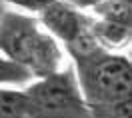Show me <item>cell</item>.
I'll list each match as a JSON object with an SVG mask.
<instances>
[{"instance_id": "2", "label": "cell", "mask_w": 132, "mask_h": 118, "mask_svg": "<svg viewBox=\"0 0 132 118\" xmlns=\"http://www.w3.org/2000/svg\"><path fill=\"white\" fill-rule=\"evenodd\" d=\"M76 80L86 104L130 98L132 66L128 56L98 48L90 56L74 60Z\"/></svg>"}, {"instance_id": "8", "label": "cell", "mask_w": 132, "mask_h": 118, "mask_svg": "<svg viewBox=\"0 0 132 118\" xmlns=\"http://www.w3.org/2000/svg\"><path fill=\"white\" fill-rule=\"evenodd\" d=\"M88 118H130V98L86 104Z\"/></svg>"}, {"instance_id": "12", "label": "cell", "mask_w": 132, "mask_h": 118, "mask_svg": "<svg viewBox=\"0 0 132 118\" xmlns=\"http://www.w3.org/2000/svg\"><path fill=\"white\" fill-rule=\"evenodd\" d=\"M2 10H4V8H2V0H0V14H2Z\"/></svg>"}, {"instance_id": "4", "label": "cell", "mask_w": 132, "mask_h": 118, "mask_svg": "<svg viewBox=\"0 0 132 118\" xmlns=\"http://www.w3.org/2000/svg\"><path fill=\"white\" fill-rule=\"evenodd\" d=\"M38 22L46 32H50L64 44H68L78 34L90 28V16H86L80 8L64 0H50L38 12Z\"/></svg>"}, {"instance_id": "3", "label": "cell", "mask_w": 132, "mask_h": 118, "mask_svg": "<svg viewBox=\"0 0 132 118\" xmlns=\"http://www.w3.org/2000/svg\"><path fill=\"white\" fill-rule=\"evenodd\" d=\"M28 98L52 118H88V108L72 68L38 78L24 90Z\"/></svg>"}, {"instance_id": "7", "label": "cell", "mask_w": 132, "mask_h": 118, "mask_svg": "<svg viewBox=\"0 0 132 118\" xmlns=\"http://www.w3.org/2000/svg\"><path fill=\"white\" fill-rule=\"evenodd\" d=\"M96 18L112 20L120 24H132V4L130 0H98L88 8Z\"/></svg>"}, {"instance_id": "11", "label": "cell", "mask_w": 132, "mask_h": 118, "mask_svg": "<svg viewBox=\"0 0 132 118\" xmlns=\"http://www.w3.org/2000/svg\"><path fill=\"white\" fill-rule=\"evenodd\" d=\"M64 2H68V4H72V6H76V8H90L94 2H98V0H64Z\"/></svg>"}, {"instance_id": "5", "label": "cell", "mask_w": 132, "mask_h": 118, "mask_svg": "<svg viewBox=\"0 0 132 118\" xmlns=\"http://www.w3.org/2000/svg\"><path fill=\"white\" fill-rule=\"evenodd\" d=\"M0 118H52L34 104L22 90L0 88Z\"/></svg>"}, {"instance_id": "1", "label": "cell", "mask_w": 132, "mask_h": 118, "mask_svg": "<svg viewBox=\"0 0 132 118\" xmlns=\"http://www.w3.org/2000/svg\"><path fill=\"white\" fill-rule=\"evenodd\" d=\"M0 52L4 58L28 68L36 78L64 68L58 40L42 30L36 18L16 10H2L0 14Z\"/></svg>"}, {"instance_id": "10", "label": "cell", "mask_w": 132, "mask_h": 118, "mask_svg": "<svg viewBox=\"0 0 132 118\" xmlns=\"http://www.w3.org/2000/svg\"><path fill=\"white\" fill-rule=\"evenodd\" d=\"M2 2H10V4L18 6V8H24V10H28V12H36V14H38L50 0H2Z\"/></svg>"}, {"instance_id": "6", "label": "cell", "mask_w": 132, "mask_h": 118, "mask_svg": "<svg viewBox=\"0 0 132 118\" xmlns=\"http://www.w3.org/2000/svg\"><path fill=\"white\" fill-rule=\"evenodd\" d=\"M90 30L98 44L106 50L116 48H126L130 44V24H120L112 20H102V18H92Z\"/></svg>"}, {"instance_id": "9", "label": "cell", "mask_w": 132, "mask_h": 118, "mask_svg": "<svg viewBox=\"0 0 132 118\" xmlns=\"http://www.w3.org/2000/svg\"><path fill=\"white\" fill-rule=\"evenodd\" d=\"M32 78L34 76L30 74L28 68L0 56V84H4V82H26V80H32Z\"/></svg>"}]
</instances>
